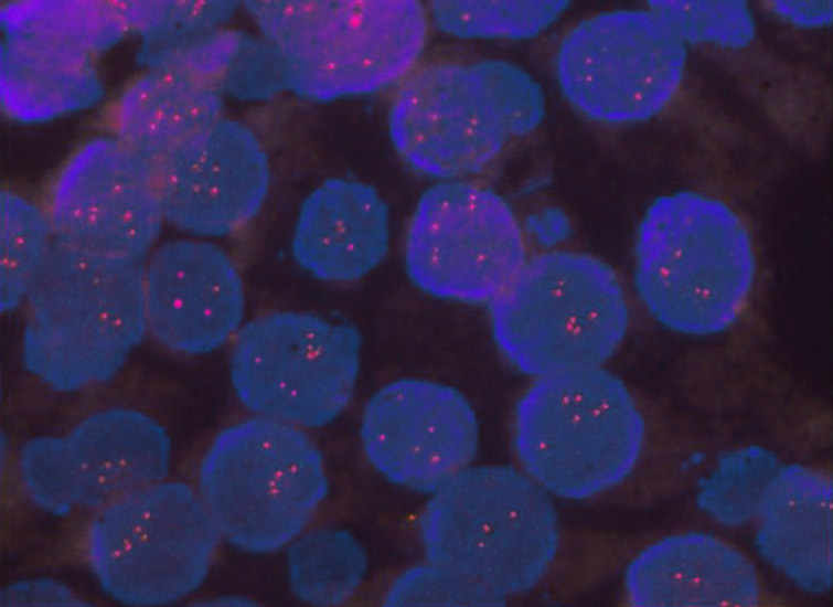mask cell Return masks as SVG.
I'll use <instances>...</instances> for the list:
<instances>
[{
	"label": "cell",
	"instance_id": "cell-28",
	"mask_svg": "<svg viewBox=\"0 0 833 607\" xmlns=\"http://www.w3.org/2000/svg\"><path fill=\"white\" fill-rule=\"evenodd\" d=\"M649 8L684 43H711L739 49L755 36L748 4L738 0L650 1Z\"/></svg>",
	"mask_w": 833,
	"mask_h": 607
},
{
	"label": "cell",
	"instance_id": "cell-36",
	"mask_svg": "<svg viewBox=\"0 0 833 607\" xmlns=\"http://www.w3.org/2000/svg\"><path fill=\"white\" fill-rule=\"evenodd\" d=\"M772 10L782 19L802 28H818L832 22V1H775Z\"/></svg>",
	"mask_w": 833,
	"mask_h": 607
},
{
	"label": "cell",
	"instance_id": "cell-5",
	"mask_svg": "<svg viewBox=\"0 0 833 607\" xmlns=\"http://www.w3.org/2000/svg\"><path fill=\"white\" fill-rule=\"evenodd\" d=\"M644 439L636 397L602 366L537 377L514 408L513 444L522 470L567 500H588L622 483Z\"/></svg>",
	"mask_w": 833,
	"mask_h": 607
},
{
	"label": "cell",
	"instance_id": "cell-25",
	"mask_svg": "<svg viewBox=\"0 0 833 607\" xmlns=\"http://www.w3.org/2000/svg\"><path fill=\"white\" fill-rule=\"evenodd\" d=\"M569 6L565 0H436L435 25L462 39H532L554 24Z\"/></svg>",
	"mask_w": 833,
	"mask_h": 607
},
{
	"label": "cell",
	"instance_id": "cell-6",
	"mask_svg": "<svg viewBox=\"0 0 833 607\" xmlns=\"http://www.w3.org/2000/svg\"><path fill=\"white\" fill-rule=\"evenodd\" d=\"M489 305L498 350L534 379L602 366L630 324L617 273L578 252L547 251L527 258Z\"/></svg>",
	"mask_w": 833,
	"mask_h": 607
},
{
	"label": "cell",
	"instance_id": "cell-18",
	"mask_svg": "<svg viewBox=\"0 0 833 607\" xmlns=\"http://www.w3.org/2000/svg\"><path fill=\"white\" fill-rule=\"evenodd\" d=\"M61 446L76 508L100 509L163 481L170 470L165 428L137 409L115 407L90 414L61 437Z\"/></svg>",
	"mask_w": 833,
	"mask_h": 607
},
{
	"label": "cell",
	"instance_id": "cell-33",
	"mask_svg": "<svg viewBox=\"0 0 833 607\" xmlns=\"http://www.w3.org/2000/svg\"><path fill=\"white\" fill-rule=\"evenodd\" d=\"M20 475L29 498L35 505L53 515L74 511L64 469L60 437H36L20 450Z\"/></svg>",
	"mask_w": 833,
	"mask_h": 607
},
{
	"label": "cell",
	"instance_id": "cell-14",
	"mask_svg": "<svg viewBox=\"0 0 833 607\" xmlns=\"http://www.w3.org/2000/svg\"><path fill=\"white\" fill-rule=\"evenodd\" d=\"M361 438L367 459L385 479L432 494L470 467L479 424L469 401L455 387L403 379L371 397Z\"/></svg>",
	"mask_w": 833,
	"mask_h": 607
},
{
	"label": "cell",
	"instance_id": "cell-32",
	"mask_svg": "<svg viewBox=\"0 0 833 607\" xmlns=\"http://www.w3.org/2000/svg\"><path fill=\"white\" fill-rule=\"evenodd\" d=\"M217 88L242 100H267L287 88L285 61L265 38L245 33Z\"/></svg>",
	"mask_w": 833,
	"mask_h": 607
},
{
	"label": "cell",
	"instance_id": "cell-11",
	"mask_svg": "<svg viewBox=\"0 0 833 607\" xmlns=\"http://www.w3.org/2000/svg\"><path fill=\"white\" fill-rule=\"evenodd\" d=\"M685 43L650 9L599 13L562 39L555 74L567 102L606 125L647 121L677 94Z\"/></svg>",
	"mask_w": 833,
	"mask_h": 607
},
{
	"label": "cell",
	"instance_id": "cell-35",
	"mask_svg": "<svg viewBox=\"0 0 833 607\" xmlns=\"http://www.w3.org/2000/svg\"><path fill=\"white\" fill-rule=\"evenodd\" d=\"M524 232L531 235L540 245L553 247L565 241L572 225L567 215L559 209H544L531 214L524 224Z\"/></svg>",
	"mask_w": 833,
	"mask_h": 607
},
{
	"label": "cell",
	"instance_id": "cell-30",
	"mask_svg": "<svg viewBox=\"0 0 833 607\" xmlns=\"http://www.w3.org/2000/svg\"><path fill=\"white\" fill-rule=\"evenodd\" d=\"M244 34L222 28L177 39L141 42L137 60L148 68L175 71L217 87Z\"/></svg>",
	"mask_w": 833,
	"mask_h": 607
},
{
	"label": "cell",
	"instance_id": "cell-15",
	"mask_svg": "<svg viewBox=\"0 0 833 607\" xmlns=\"http://www.w3.org/2000/svg\"><path fill=\"white\" fill-rule=\"evenodd\" d=\"M156 167L165 222L199 237H223L247 225L270 185L268 156L257 135L223 117Z\"/></svg>",
	"mask_w": 833,
	"mask_h": 607
},
{
	"label": "cell",
	"instance_id": "cell-21",
	"mask_svg": "<svg viewBox=\"0 0 833 607\" xmlns=\"http://www.w3.org/2000/svg\"><path fill=\"white\" fill-rule=\"evenodd\" d=\"M222 113V92L214 85L148 68L118 96L111 120L115 137L157 166Z\"/></svg>",
	"mask_w": 833,
	"mask_h": 607
},
{
	"label": "cell",
	"instance_id": "cell-17",
	"mask_svg": "<svg viewBox=\"0 0 833 607\" xmlns=\"http://www.w3.org/2000/svg\"><path fill=\"white\" fill-rule=\"evenodd\" d=\"M639 607H744L761 589L754 564L735 546L703 532L674 534L642 550L624 574Z\"/></svg>",
	"mask_w": 833,
	"mask_h": 607
},
{
	"label": "cell",
	"instance_id": "cell-26",
	"mask_svg": "<svg viewBox=\"0 0 833 607\" xmlns=\"http://www.w3.org/2000/svg\"><path fill=\"white\" fill-rule=\"evenodd\" d=\"M53 239L45 211L15 192H1L2 312H13L24 305L46 262Z\"/></svg>",
	"mask_w": 833,
	"mask_h": 607
},
{
	"label": "cell",
	"instance_id": "cell-4",
	"mask_svg": "<svg viewBox=\"0 0 833 607\" xmlns=\"http://www.w3.org/2000/svg\"><path fill=\"white\" fill-rule=\"evenodd\" d=\"M246 10L280 52L287 89L314 102L369 95L406 78L425 49L415 0H250Z\"/></svg>",
	"mask_w": 833,
	"mask_h": 607
},
{
	"label": "cell",
	"instance_id": "cell-22",
	"mask_svg": "<svg viewBox=\"0 0 833 607\" xmlns=\"http://www.w3.org/2000/svg\"><path fill=\"white\" fill-rule=\"evenodd\" d=\"M0 75L2 110L23 124L86 109L104 94L90 55L31 40L4 39Z\"/></svg>",
	"mask_w": 833,
	"mask_h": 607
},
{
	"label": "cell",
	"instance_id": "cell-8",
	"mask_svg": "<svg viewBox=\"0 0 833 607\" xmlns=\"http://www.w3.org/2000/svg\"><path fill=\"white\" fill-rule=\"evenodd\" d=\"M197 478L222 537L258 554L297 539L328 492L323 459L309 436L259 415L215 437Z\"/></svg>",
	"mask_w": 833,
	"mask_h": 607
},
{
	"label": "cell",
	"instance_id": "cell-7",
	"mask_svg": "<svg viewBox=\"0 0 833 607\" xmlns=\"http://www.w3.org/2000/svg\"><path fill=\"white\" fill-rule=\"evenodd\" d=\"M418 528L427 561L505 597L540 584L555 562L560 537L549 493L510 466L460 472L432 493Z\"/></svg>",
	"mask_w": 833,
	"mask_h": 607
},
{
	"label": "cell",
	"instance_id": "cell-19",
	"mask_svg": "<svg viewBox=\"0 0 833 607\" xmlns=\"http://www.w3.org/2000/svg\"><path fill=\"white\" fill-rule=\"evenodd\" d=\"M389 212L371 184L324 180L303 201L291 251L299 266L329 283H353L370 274L389 249Z\"/></svg>",
	"mask_w": 833,
	"mask_h": 607
},
{
	"label": "cell",
	"instance_id": "cell-37",
	"mask_svg": "<svg viewBox=\"0 0 833 607\" xmlns=\"http://www.w3.org/2000/svg\"><path fill=\"white\" fill-rule=\"evenodd\" d=\"M199 606H248L252 605L249 599L238 596H221L216 598L199 601Z\"/></svg>",
	"mask_w": 833,
	"mask_h": 607
},
{
	"label": "cell",
	"instance_id": "cell-2",
	"mask_svg": "<svg viewBox=\"0 0 833 607\" xmlns=\"http://www.w3.org/2000/svg\"><path fill=\"white\" fill-rule=\"evenodd\" d=\"M545 116L541 85L503 60L437 62L414 70L388 116L392 143L419 174L440 181L476 175Z\"/></svg>",
	"mask_w": 833,
	"mask_h": 607
},
{
	"label": "cell",
	"instance_id": "cell-34",
	"mask_svg": "<svg viewBox=\"0 0 833 607\" xmlns=\"http://www.w3.org/2000/svg\"><path fill=\"white\" fill-rule=\"evenodd\" d=\"M1 606H87L88 604L63 583L53 579H26L6 586Z\"/></svg>",
	"mask_w": 833,
	"mask_h": 607
},
{
	"label": "cell",
	"instance_id": "cell-13",
	"mask_svg": "<svg viewBox=\"0 0 833 607\" xmlns=\"http://www.w3.org/2000/svg\"><path fill=\"white\" fill-rule=\"evenodd\" d=\"M46 214L56 241L143 264L165 222L157 167L115 136L93 138L56 173Z\"/></svg>",
	"mask_w": 833,
	"mask_h": 607
},
{
	"label": "cell",
	"instance_id": "cell-20",
	"mask_svg": "<svg viewBox=\"0 0 833 607\" xmlns=\"http://www.w3.org/2000/svg\"><path fill=\"white\" fill-rule=\"evenodd\" d=\"M760 555L803 590L832 585V484L810 467H779L759 513Z\"/></svg>",
	"mask_w": 833,
	"mask_h": 607
},
{
	"label": "cell",
	"instance_id": "cell-29",
	"mask_svg": "<svg viewBox=\"0 0 833 607\" xmlns=\"http://www.w3.org/2000/svg\"><path fill=\"white\" fill-rule=\"evenodd\" d=\"M239 1L167 0L116 2L128 30L142 42L163 41L222 29Z\"/></svg>",
	"mask_w": 833,
	"mask_h": 607
},
{
	"label": "cell",
	"instance_id": "cell-27",
	"mask_svg": "<svg viewBox=\"0 0 833 607\" xmlns=\"http://www.w3.org/2000/svg\"><path fill=\"white\" fill-rule=\"evenodd\" d=\"M778 469L777 456L759 446L728 452L699 481L697 504L720 524L743 525L758 515Z\"/></svg>",
	"mask_w": 833,
	"mask_h": 607
},
{
	"label": "cell",
	"instance_id": "cell-12",
	"mask_svg": "<svg viewBox=\"0 0 833 607\" xmlns=\"http://www.w3.org/2000/svg\"><path fill=\"white\" fill-rule=\"evenodd\" d=\"M527 258L523 224L492 189L446 180L419 198L407 228L405 268L421 291L490 303Z\"/></svg>",
	"mask_w": 833,
	"mask_h": 607
},
{
	"label": "cell",
	"instance_id": "cell-24",
	"mask_svg": "<svg viewBox=\"0 0 833 607\" xmlns=\"http://www.w3.org/2000/svg\"><path fill=\"white\" fill-rule=\"evenodd\" d=\"M367 557L355 537L337 529L310 532L288 552L289 582L295 595L317 606L348 601L362 585Z\"/></svg>",
	"mask_w": 833,
	"mask_h": 607
},
{
	"label": "cell",
	"instance_id": "cell-31",
	"mask_svg": "<svg viewBox=\"0 0 833 607\" xmlns=\"http://www.w3.org/2000/svg\"><path fill=\"white\" fill-rule=\"evenodd\" d=\"M505 600L483 583L429 561L399 574L385 596L388 606H498Z\"/></svg>",
	"mask_w": 833,
	"mask_h": 607
},
{
	"label": "cell",
	"instance_id": "cell-16",
	"mask_svg": "<svg viewBox=\"0 0 833 607\" xmlns=\"http://www.w3.org/2000/svg\"><path fill=\"white\" fill-rule=\"evenodd\" d=\"M142 266L147 332L170 351L199 355L234 339L245 313V287L220 246L180 238L154 248Z\"/></svg>",
	"mask_w": 833,
	"mask_h": 607
},
{
	"label": "cell",
	"instance_id": "cell-10",
	"mask_svg": "<svg viewBox=\"0 0 833 607\" xmlns=\"http://www.w3.org/2000/svg\"><path fill=\"white\" fill-rule=\"evenodd\" d=\"M361 345L353 324L307 312H268L243 324L234 337L232 385L256 415L322 427L353 396Z\"/></svg>",
	"mask_w": 833,
	"mask_h": 607
},
{
	"label": "cell",
	"instance_id": "cell-3",
	"mask_svg": "<svg viewBox=\"0 0 833 607\" xmlns=\"http://www.w3.org/2000/svg\"><path fill=\"white\" fill-rule=\"evenodd\" d=\"M142 266L54 238L24 302L25 369L60 392L113 379L148 333Z\"/></svg>",
	"mask_w": 833,
	"mask_h": 607
},
{
	"label": "cell",
	"instance_id": "cell-1",
	"mask_svg": "<svg viewBox=\"0 0 833 607\" xmlns=\"http://www.w3.org/2000/svg\"><path fill=\"white\" fill-rule=\"evenodd\" d=\"M757 257L741 216L719 199L679 191L655 199L634 243V287L664 328L720 334L747 309Z\"/></svg>",
	"mask_w": 833,
	"mask_h": 607
},
{
	"label": "cell",
	"instance_id": "cell-9",
	"mask_svg": "<svg viewBox=\"0 0 833 607\" xmlns=\"http://www.w3.org/2000/svg\"><path fill=\"white\" fill-rule=\"evenodd\" d=\"M221 537L199 491L163 480L98 509L86 533V556L107 596L159 606L202 585Z\"/></svg>",
	"mask_w": 833,
	"mask_h": 607
},
{
	"label": "cell",
	"instance_id": "cell-23",
	"mask_svg": "<svg viewBox=\"0 0 833 607\" xmlns=\"http://www.w3.org/2000/svg\"><path fill=\"white\" fill-rule=\"evenodd\" d=\"M6 38L24 39L93 56L128 30L116 3L85 0L13 1L1 10Z\"/></svg>",
	"mask_w": 833,
	"mask_h": 607
}]
</instances>
